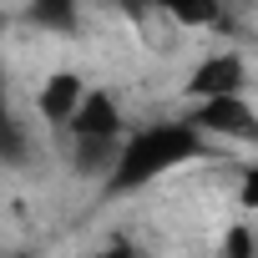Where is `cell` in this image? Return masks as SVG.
I'll return each instance as SVG.
<instances>
[{
  "label": "cell",
  "instance_id": "obj_3",
  "mask_svg": "<svg viewBox=\"0 0 258 258\" xmlns=\"http://www.w3.org/2000/svg\"><path fill=\"white\" fill-rule=\"evenodd\" d=\"M61 137H81V142H121L126 137V111L111 91L86 86L81 106L71 111V121L61 126Z\"/></svg>",
  "mask_w": 258,
  "mask_h": 258
},
{
  "label": "cell",
  "instance_id": "obj_7",
  "mask_svg": "<svg viewBox=\"0 0 258 258\" xmlns=\"http://www.w3.org/2000/svg\"><path fill=\"white\" fill-rule=\"evenodd\" d=\"M152 11H162L177 31H208L223 21V0H152Z\"/></svg>",
  "mask_w": 258,
  "mask_h": 258
},
{
  "label": "cell",
  "instance_id": "obj_6",
  "mask_svg": "<svg viewBox=\"0 0 258 258\" xmlns=\"http://www.w3.org/2000/svg\"><path fill=\"white\" fill-rule=\"evenodd\" d=\"M26 26L46 36H76L81 31V0H26Z\"/></svg>",
  "mask_w": 258,
  "mask_h": 258
},
{
  "label": "cell",
  "instance_id": "obj_9",
  "mask_svg": "<svg viewBox=\"0 0 258 258\" xmlns=\"http://www.w3.org/2000/svg\"><path fill=\"white\" fill-rule=\"evenodd\" d=\"M238 208L243 213H258V162H243L238 167Z\"/></svg>",
  "mask_w": 258,
  "mask_h": 258
},
{
  "label": "cell",
  "instance_id": "obj_1",
  "mask_svg": "<svg viewBox=\"0 0 258 258\" xmlns=\"http://www.w3.org/2000/svg\"><path fill=\"white\" fill-rule=\"evenodd\" d=\"M208 147H213V142L198 132L187 116H162V121H152V126H137V132L121 137L116 162H111V172L101 177V192H106V198H132V192H142V187L172 177L177 167L208 157Z\"/></svg>",
  "mask_w": 258,
  "mask_h": 258
},
{
  "label": "cell",
  "instance_id": "obj_8",
  "mask_svg": "<svg viewBox=\"0 0 258 258\" xmlns=\"http://www.w3.org/2000/svg\"><path fill=\"white\" fill-rule=\"evenodd\" d=\"M213 258H258V228L233 223V228L223 233V243H218V253H213Z\"/></svg>",
  "mask_w": 258,
  "mask_h": 258
},
{
  "label": "cell",
  "instance_id": "obj_10",
  "mask_svg": "<svg viewBox=\"0 0 258 258\" xmlns=\"http://www.w3.org/2000/svg\"><path fill=\"white\" fill-rule=\"evenodd\" d=\"M96 258H147V253H142V243H137V238H111Z\"/></svg>",
  "mask_w": 258,
  "mask_h": 258
},
{
  "label": "cell",
  "instance_id": "obj_5",
  "mask_svg": "<svg viewBox=\"0 0 258 258\" xmlns=\"http://www.w3.org/2000/svg\"><path fill=\"white\" fill-rule=\"evenodd\" d=\"M81 96H86V76H81L76 66L46 71V81L36 86V121L51 126V132H61V126L71 121V111L81 106Z\"/></svg>",
  "mask_w": 258,
  "mask_h": 258
},
{
  "label": "cell",
  "instance_id": "obj_4",
  "mask_svg": "<svg viewBox=\"0 0 258 258\" xmlns=\"http://www.w3.org/2000/svg\"><path fill=\"white\" fill-rule=\"evenodd\" d=\"M182 91H187V101L238 96V91H248V61H243L238 51H213V56H203V61L187 71Z\"/></svg>",
  "mask_w": 258,
  "mask_h": 258
},
{
  "label": "cell",
  "instance_id": "obj_11",
  "mask_svg": "<svg viewBox=\"0 0 258 258\" xmlns=\"http://www.w3.org/2000/svg\"><path fill=\"white\" fill-rule=\"evenodd\" d=\"M0 116H11V111H6V91H0Z\"/></svg>",
  "mask_w": 258,
  "mask_h": 258
},
{
  "label": "cell",
  "instance_id": "obj_12",
  "mask_svg": "<svg viewBox=\"0 0 258 258\" xmlns=\"http://www.w3.org/2000/svg\"><path fill=\"white\" fill-rule=\"evenodd\" d=\"M0 258H6V248H0Z\"/></svg>",
  "mask_w": 258,
  "mask_h": 258
},
{
  "label": "cell",
  "instance_id": "obj_2",
  "mask_svg": "<svg viewBox=\"0 0 258 258\" xmlns=\"http://www.w3.org/2000/svg\"><path fill=\"white\" fill-rule=\"evenodd\" d=\"M187 121L208 142H228V147H258V106L248 101V91L238 96H208V101H192Z\"/></svg>",
  "mask_w": 258,
  "mask_h": 258
}]
</instances>
